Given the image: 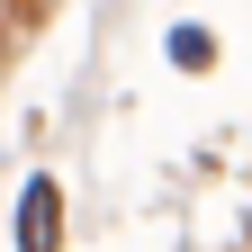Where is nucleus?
<instances>
[{
	"label": "nucleus",
	"mask_w": 252,
	"mask_h": 252,
	"mask_svg": "<svg viewBox=\"0 0 252 252\" xmlns=\"http://www.w3.org/2000/svg\"><path fill=\"white\" fill-rule=\"evenodd\" d=\"M54 243H63V189L27 180V198H18V252H54Z\"/></svg>",
	"instance_id": "1"
},
{
	"label": "nucleus",
	"mask_w": 252,
	"mask_h": 252,
	"mask_svg": "<svg viewBox=\"0 0 252 252\" xmlns=\"http://www.w3.org/2000/svg\"><path fill=\"white\" fill-rule=\"evenodd\" d=\"M171 63H180V72H207V63H216V36H207V27H180V36H171Z\"/></svg>",
	"instance_id": "2"
}]
</instances>
